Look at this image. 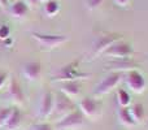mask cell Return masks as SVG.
<instances>
[{"label": "cell", "mask_w": 148, "mask_h": 130, "mask_svg": "<svg viewBox=\"0 0 148 130\" xmlns=\"http://www.w3.org/2000/svg\"><path fill=\"white\" fill-rule=\"evenodd\" d=\"M33 38L38 41L40 46L52 50L60 44L65 43L68 41L66 35H57V34H42V33H33Z\"/></svg>", "instance_id": "3957f363"}, {"label": "cell", "mask_w": 148, "mask_h": 130, "mask_svg": "<svg viewBox=\"0 0 148 130\" xmlns=\"http://www.w3.org/2000/svg\"><path fill=\"white\" fill-rule=\"evenodd\" d=\"M103 1H104V0H86L87 7H88L90 9H95V8L100 7V5L103 4Z\"/></svg>", "instance_id": "7402d4cb"}, {"label": "cell", "mask_w": 148, "mask_h": 130, "mask_svg": "<svg viewBox=\"0 0 148 130\" xmlns=\"http://www.w3.org/2000/svg\"><path fill=\"white\" fill-rule=\"evenodd\" d=\"M117 98H118V103L122 108H126L130 105L131 103V98H130V94H129L126 90L123 89H120L117 91Z\"/></svg>", "instance_id": "d6986e66"}, {"label": "cell", "mask_w": 148, "mask_h": 130, "mask_svg": "<svg viewBox=\"0 0 148 130\" xmlns=\"http://www.w3.org/2000/svg\"><path fill=\"white\" fill-rule=\"evenodd\" d=\"M22 73L29 81H38L42 74V66L38 61H30L23 65Z\"/></svg>", "instance_id": "30bf717a"}, {"label": "cell", "mask_w": 148, "mask_h": 130, "mask_svg": "<svg viewBox=\"0 0 148 130\" xmlns=\"http://www.w3.org/2000/svg\"><path fill=\"white\" fill-rule=\"evenodd\" d=\"M126 82H127L129 87L133 90L134 92H143L146 89V78L140 72L135 70H129L127 76H126Z\"/></svg>", "instance_id": "52a82bcc"}, {"label": "cell", "mask_w": 148, "mask_h": 130, "mask_svg": "<svg viewBox=\"0 0 148 130\" xmlns=\"http://www.w3.org/2000/svg\"><path fill=\"white\" fill-rule=\"evenodd\" d=\"M53 105H55V96L52 95V92L51 91L44 92L40 102V109H39V113H40L42 117H48L53 112Z\"/></svg>", "instance_id": "8fae6325"}, {"label": "cell", "mask_w": 148, "mask_h": 130, "mask_svg": "<svg viewBox=\"0 0 148 130\" xmlns=\"http://www.w3.org/2000/svg\"><path fill=\"white\" fill-rule=\"evenodd\" d=\"M118 116H120V120L123 125H127V126H135L136 125V121L134 120L133 115H131V112H130V108H127V107L121 108Z\"/></svg>", "instance_id": "2e32d148"}, {"label": "cell", "mask_w": 148, "mask_h": 130, "mask_svg": "<svg viewBox=\"0 0 148 130\" xmlns=\"http://www.w3.org/2000/svg\"><path fill=\"white\" fill-rule=\"evenodd\" d=\"M61 92L68 98H74L81 92V85L77 81H65L61 85Z\"/></svg>", "instance_id": "4fadbf2b"}, {"label": "cell", "mask_w": 148, "mask_h": 130, "mask_svg": "<svg viewBox=\"0 0 148 130\" xmlns=\"http://www.w3.org/2000/svg\"><path fill=\"white\" fill-rule=\"evenodd\" d=\"M114 1L117 3L118 5H122V7H123V5H127L129 0H114Z\"/></svg>", "instance_id": "d4e9b609"}, {"label": "cell", "mask_w": 148, "mask_h": 130, "mask_svg": "<svg viewBox=\"0 0 148 130\" xmlns=\"http://www.w3.org/2000/svg\"><path fill=\"white\" fill-rule=\"evenodd\" d=\"M122 73L121 72H112L109 73L99 85L96 86L95 90V95H105L109 91H112L114 87L118 86L121 81H122Z\"/></svg>", "instance_id": "7a4b0ae2"}, {"label": "cell", "mask_w": 148, "mask_h": 130, "mask_svg": "<svg viewBox=\"0 0 148 130\" xmlns=\"http://www.w3.org/2000/svg\"><path fill=\"white\" fill-rule=\"evenodd\" d=\"M103 54L105 56H110V57H116V59L120 60H125L133 55V48L129 43L123 41H117L113 44H110L107 50H105Z\"/></svg>", "instance_id": "6da1fadb"}, {"label": "cell", "mask_w": 148, "mask_h": 130, "mask_svg": "<svg viewBox=\"0 0 148 130\" xmlns=\"http://www.w3.org/2000/svg\"><path fill=\"white\" fill-rule=\"evenodd\" d=\"M83 124V113L81 111H72L70 113H68L66 116H64L62 118H60V121L57 122V128L59 129H74L78 128Z\"/></svg>", "instance_id": "5b68a950"}, {"label": "cell", "mask_w": 148, "mask_h": 130, "mask_svg": "<svg viewBox=\"0 0 148 130\" xmlns=\"http://www.w3.org/2000/svg\"><path fill=\"white\" fill-rule=\"evenodd\" d=\"M130 112H131V115H133L134 120L136 121V124L140 122V121H143V118H144V107L140 104V103L134 104L133 107L130 108Z\"/></svg>", "instance_id": "e0dca14e"}, {"label": "cell", "mask_w": 148, "mask_h": 130, "mask_svg": "<svg viewBox=\"0 0 148 130\" xmlns=\"http://www.w3.org/2000/svg\"><path fill=\"white\" fill-rule=\"evenodd\" d=\"M88 77V74L81 73L78 70V64L77 63H72L69 65H65L60 69L59 76L55 79H61V81H77V79H82Z\"/></svg>", "instance_id": "277c9868"}, {"label": "cell", "mask_w": 148, "mask_h": 130, "mask_svg": "<svg viewBox=\"0 0 148 130\" xmlns=\"http://www.w3.org/2000/svg\"><path fill=\"white\" fill-rule=\"evenodd\" d=\"M7 79H8V73H4V72H0V89H1V87L5 85Z\"/></svg>", "instance_id": "cb8c5ba5"}, {"label": "cell", "mask_w": 148, "mask_h": 130, "mask_svg": "<svg viewBox=\"0 0 148 130\" xmlns=\"http://www.w3.org/2000/svg\"><path fill=\"white\" fill-rule=\"evenodd\" d=\"M8 5V0H0V7H7Z\"/></svg>", "instance_id": "484cf974"}, {"label": "cell", "mask_w": 148, "mask_h": 130, "mask_svg": "<svg viewBox=\"0 0 148 130\" xmlns=\"http://www.w3.org/2000/svg\"><path fill=\"white\" fill-rule=\"evenodd\" d=\"M79 108H81V112L83 115L88 116V117H94L100 111V103L97 100H95L94 98L87 96L79 102Z\"/></svg>", "instance_id": "ba28073f"}, {"label": "cell", "mask_w": 148, "mask_h": 130, "mask_svg": "<svg viewBox=\"0 0 148 130\" xmlns=\"http://www.w3.org/2000/svg\"><path fill=\"white\" fill-rule=\"evenodd\" d=\"M10 35V28L7 23H1L0 25V41H7Z\"/></svg>", "instance_id": "44dd1931"}, {"label": "cell", "mask_w": 148, "mask_h": 130, "mask_svg": "<svg viewBox=\"0 0 148 130\" xmlns=\"http://www.w3.org/2000/svg\"><path fill=\"white\" fill-rule=\"evenodd\" d=\"M27 10H29L27 4H26L25 1H21V0L14 1L9 8L10 14H12L13 17H16V18H22L23 16L27 13Z\"/></svg>", "instance_id": "5bb4252c"}, {"label": "cell", "mask_w": 148, "mask_h": 130, "mask_svg": "<svg viewBox=\"0 0 148 130\" xmlns=\"http://www.w3.org/2000/svg\"><path fill=\"white\" fill-rule=\"evenodd\" d=\"M8 95H9V98L13 100V102L18 103V104L23 103V99H25V95H23V91H22V89H21L20 83H18V82L16 81L14 78H12V79H10V82H9V89H8Z\"/></svg>", "instance_id": "7c38bea8"}, {"label": "cell", "mask_w": 148, "mask_h": 130, "mask_svg": "<svg viewBox=\"0 0 148 130\" xmlns=\"http://www.w3.org/2000/svg\"><path fill=\"white\" fill-rule=\"evenodd\" d=\"M12 109L13 108H0V128L5 126L10 113H12Z\"/></svg>", "instance_id": "ffe728a7"}, {"label": "cell", "mask_w": 148, "mask_h": 130, "mask_svg": "<svg viewBox=\"0 0 148 130\" xmlns=\"http://www.w3.org/2000/svg\"><path fill=\"white\" fill-rule=\"evenodd\" d=\"M30 130H52V126L49 124H35Z\"/></svg>", "instance_id": "603a6c76"}, {"label": "cell", "mask_w": 148, "mask_h": 130, "mask_svg": "<svg viewBox=\"0 0 148 130\" xmlns=\"http://www.w3.org/2000/svg\"><path fill=\"white\" fill-rule=\"evenodd\" d=\"M36 1H39V3H46V1H48V0H36Z\"/></svg>", "instance_id": "4316f807"}, {"label": "cell", "mask_w": 148, "mask_h": 130, "mask_svg": "<svg viewBox=\"0 0 148 130\" xmlns=\"http://www.w3.org/2000/svg\"><path fill=\"white\" fill-rule=\"evenodd\" d=\"M117 41H120V35H117V34H108V35L99 36L94 44V55L103 54L110 44H113Z\"/></svg>", "instance_id": "9c48e42d"}, {"label": "cell", "mask_w": 148, "mask_h": 130, "mask_svg": "<svg viewBox=\"0 0 148 130\" xmlns=\"http://www.w3.org/2000/svg\"><path fill=\"white\" fill-rule=\"evenodd\" d=\"M44 10H46V13L49 17H53L60 10L59 1H56V0H48V1H46V4H44Z\"/></svg>", "instance_id": "ac0fdd59"}, {"label": "cell", "mask_w": 148, "mask_h": 130, "mask_svg": "<svg viewBox=\"0 0 148 130\" xmlns=\"http://www.w3.org/2000/svg\"><path fill=\"white\" fill-rule=\"evenodd\" d=\"M74 111V105L70 100V98H68L66 95H64L62 92L57 94L55 96V105H53V112L56 113L59 117H64L68 113H70Z\"/></svg>", "instance_id": "8992f818"}, {"label": "cell", "mask_w": 148, "mask_h": 130, "mask_svg": "<svg viewBox=\"0 0 148 130\" xmlns=\"http://www.w3.org/2000/svg\"><path fill=\"white\" fill-rule=\"evenodd\" d=\"M21 122V111L18 108H13L12 113H10L9 118H8L7 124H5V128L8 130H14L20 126Z\"/></svg>", "instance_id": "9a60e30c"}]
</instances>
